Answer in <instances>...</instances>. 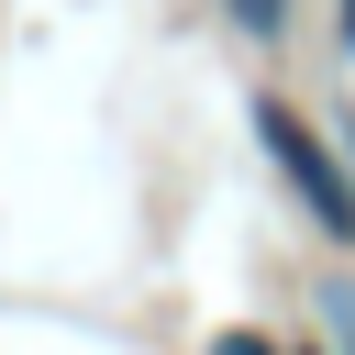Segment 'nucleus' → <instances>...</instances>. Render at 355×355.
<instances>
[{
	"label": "nucleus",
	"instance_id": "2",
	"mask_svg": "<svg viewBox=\"0 0 355 355\" xmlns=\"http://www.w3.org/2000/svg\"><path fill=\"white\" fill-rule=\"evenodd\" d=\"M233 11H244L255 33H277V22H288V0H233Z\"/></svg>",
	"mask_w": 355,
	"mask_h": 355
},
{
	"label": "nucleus",
	"instance_id": "1",
	"mask_svg": "<svg viewBox=\"0 0 355 355\" xmlns=\"http://www.w3.org/2000/svg\"><path fill=\"white\" fill-rule=\"evenodd\" d=\"M255 133H266L277 178L311 200V222H322V233H355V189H344V178H333V155L311 144V122H300V111H255Z\"/></svg>",
	"mask_w": 355,
	"mask_h": 355
},
{
	"label": "nucleus",
	"instance_id": "3",
	"mask_svg": "<svg viewBox=\"0 0 355 355\" xmlns=\"http://www.w3.org/2000/svg\"><path fill=\"white\" fill-rule=\"evenodd\" d=\"M211 355H266V344H255V333H233V344H211Z\"/></svg>",
	"mask_w": 355,
	"mask_h": 355
}]
</instances>
